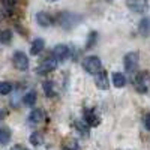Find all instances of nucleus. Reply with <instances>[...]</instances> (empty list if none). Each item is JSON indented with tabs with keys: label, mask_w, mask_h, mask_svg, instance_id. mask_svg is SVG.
I'll list each match as a JSON object with an SVG mask.
<instances>
[{
	"label": "nucleus",
	"mask_w": 150,
	"mask_h": 150,
	"mask_svg": "<svg viewBox=\"0 0 150 150\" xmlns=\"http://www.w3.org/2000/svg\"><path fill=\"white\" fill-rule=\"evenodd\" d=\"M126 6L132 12H137V14H144L149 8L146 0H126Z\"/></svg>",
	"instance_id": "5"
},
{
	"label": "nucleus",
	"mask_w": 150,
	"mask_h": 150,
	"mask_svg": "<svg viewBox=\"0 0 150 150\" xmlns=\"http://www.w3.org/2000/svg\"><path fill=\"white\" fill-rule=\"evenodd\" d=\"M12 39V32L5 29V30H0V44H9Z\"/></svg>",
	"instance_id": "20"
},
{
	"label": "nucleus",
	"mask_w": 150,
	"mask_h": 150,
	"mask_svg": "<svg viewBox=\"0 0 150 150\" xmlns=\"http://www.w3.org/2000/svg\"><path fill=\"white\" fill-rule=\"evenodd\" d=\"M17 150H29V149H26V147H21V146H17Z\"/></svg>",
	"instance_id": "26"
},
{
	"label": "nucleus",
	"mask_w": 150,
	"mask_h": 150,
	"mask_svg": "<svg viewBox=\"0 0 150 150\" xmlns=\"http://www.w3.org/2000/svg\"><path fill=\"white\" fill-rule=\"evenodd\" d=\"M5 117H6V111L5 110H0V122H2Z\"/></svg>",
	"instance_id": "25"
},
{
	"label": "nucleus",
	"mask_w": 150,
	"mask_h": 150,
	"mask_svg": "<svg viewBox=\"0 0 150 150\" xmlns=\"http://www.w3.org/2000/svg\"><path fill=\"white\" fill-rule=\"evenodd\" d=\"M12 62H14V66L18 71H26L29 68V57L23 51H15L14 57H12Z\"/></svg>",
	"instance_id": "3"
},
{
	"label": "nucleus",
	"mask_w": 150,
	"mask_h": 150,
	"mask_svg": "<svg viewBox=\"0 0 150 150\" xmlns=\"http://www.w3.org/2000/svg\"><path fill=\"white\" fill-rule=\"evenodd\" d=\"M135 84H137L138 92H147L149 86H150V77H149V74H146V72L138 74V75H137V78H135Z\"/></svg>",
	"instance_id": "6"
},
{
	"label": "nucleus",
	"mask_w": 150,
	"mask_h": 150,
	"mask_svg": "<svg viewBox=\"0 0 150 150\" xmlns=\"http://www.w3.org/2000/svg\"><path fill=\"white\" fill-rule=\"evenodd\" d=\"M44 47H45V41L42 39V38H38V39L33 41V44H32V47H30V53H32L33 56L39 54L42 50H44Z\"/></svg>",
	"instance_id": "13"
},
{
	"label": "nucleus",
	"mask_w": 150,
	"mask_h": 150,
	"mask_svg": "<svg viewBox=\"0 0 150 150\" xmlns=\"http://www.w3.org/2000/svg\"><path fill=\"white\" fill-rule=\"evenodd\" d=\"M83 68L86 72H89L92 75H96L102 68V63H101V59L96 57V56H87L84 60H83Z\"/></svg>",
	"instance_id": "1"
},
{
	"label": "nucleus",
	"mask_w": 150,
	"mask_h": 150,
	"mask_svg": "<svg viewBox=\"0 0 150 150\" xmlns=\"http://www.w3.org/2000/svg\"><path fill=\"white\" fill-rule=\"evenodd\" d=\"M23 102H24V105H29V107L35 105V102H36V92H33V90L29 92L26 96H24Z\"/></svg>",
	"instance_id": "21"
},
{
	"label": "nucleus",
	"mask_w": 150,
	"mask_h": 150,
	"mask_svg": "<svg viewBox=\"0 0 150 150\" xmlns=\"http://www.w3.org/2000/svg\"><path fill=\"white\" fill-rule=\"evenodd\" d=\"M80 21V17H75L74 14H60V24L63 26L65 29H71L72 26H75V23Z\"/></svg>",
	"instance_id": "8"
},
{
	"label": "nucleus",
	"mask_w": 150,
	"mask_h": 150,
	"mask_svg": "<svg viewBox=\"0 0 150 150\" xmlns=\"http://www.w3.org/2000/svg\"><path fill=\"white\" fill-rule=\"evenodd\" d=\"M68 56H69V48H68L66 45L59 44V45L54 47V50H53V57H54L57 62H63Z\"/></svg>",
	"instance_id": "7"
},
{
	"label": "nucleus",
	"mask_w": 150,
	"mask_h": 150,
	"mask_svg": "<svg viewBox=\"0 0 150 150\" xmlns=\"http://www.w3.org/2000/svg\"><path fill=\"white\" fill-rule=\"evenodd\" d=\"M138 30L143 36H149L150 35V18L146 17L140 21V26H138Z\"/></svg>",
	"instance_id": "15"
},
{
	"label": "nucleus",
	"mask_w": 150,
	"mask_h": 150,
	"mask_svg": "<svg viewBox=\"0 0 150 150\" xmlns=\"http://www.w3.org/2000/svg\"><path fill=\"white\" fill-rule=\"evenodd\" d=\"M11 141V131L8 128H2L0 129V144L6 146Z\"/></svg>",
	"instance_id": "18"
},
{
	"label": "nucleus",
	"mask_w": 150,
	"mask_h": 150,
	"mask_svg": "<svg viewBox=\"0 0 150 150\" xmlns=\"http://www.w3.org/2000/svg\"><path fill=\"white\" fill-rule=\"evenodd\" d=\"M84 122H86V125H89V126H98L101 120H99L98 114L93 110H84Z\"/></svg>",
	"instance_id": "10"
},
{
	"label": "nucleus",
	"mask_w": 150,
	"mask_h": 150,
	"mask_svg": "<svg viewBox=\"0 0 150 150\" xmlns=\"http://www.w3.org/2000/svg\"><path fill=\"white\" fill-rule=\"evenodd\" d=\"M56 68H57V60L54 57H48L36 68V74H50V72H53Z\"/></svg>",
	"instance_id": "4"
},
{
	"label": "nucleus",
	"mask_w": 150,
	"mask_h": 150,
	"mask_svg": "<svg viewBox=\"0 0 150 150\" xmlns=\"http://www.w3.org/2000/svg\"><path fill=\"white\" fill-rule=\"evenodd\" d=\"M112 84H114V87H117V89H122V87L126 86V77L120 72H114L112 74Z\"/></svg>",
	"instance_id": "14"
},
{
	"label": "nucleus",
	"mask_w": 150,
	"mask_h": 150,
	"mask_svg": "<svg viewBox=\"0 0 150 150\" xmlns=\"http://www.w3.org/2000/svg\"><path fill=\"white\" fill-rule=\"evenodd\" d=\"M12 92V84L8 81H2L0 83V95H9Z\"/></svg>",
	"instance_id": "23"
},
{
	"label": "nucleus",
	"mask_w": 150,
	"mask_h": 150,
	"mask_svg": "<svg viewBox=\"0 0 150 150\" xmlns=\"http://www.w3.org/2000/svg\"><path fill=\"white\" fill-rule=\"evenodd\" d=\"M44 120V111L42 110H33L30 114H29V123L30 125H38Z\"/></svg>",
	"instance_id": "12"
},
{
	"label": "nucleus",
	"mask_w": 150,
	"mask_h": 150,
	"mask_svg": "<svg viewBox=\"0 0 150 150\" xmlns=\"http://www.w3.org/2000/svg\"><path fill=\"white\" fill-rule=\"evenodd\" d=\"M74 126L77 128L83 135H86V137H89V128H87V125L84 123V122H80V120H77V122H74Z\"/></svg>",
	"instance_id": "22"
},
{
	"label": "nucleus",
	"mask_w": 150,
	"mask_h": 150,
	"mask_svg": "<svg viewBox=\"0 0 150 150\" xmlns=\"http://www.w3.org/2000/svg\"><path fill=\"white\" fill-rule=\"evenodd\" d=\"M47 2H50V3H54V2H57V0H47Z\"/></svg>",
	"instance_id": "27"
},
{
	"label": "nucleus",
	"mask_w": 150,
	"mask_h": 150,
	"mask_svg": "<svg viewBox=\"0 0 150 150\" xmlns=\"http://www.w3.org/2000/svg\"><path fill=\"white\" fill-rule=\"evenodd\" d=\"M62 150H78V143L74 138H68L62 144Z\"/></svg>",
	"instance_id": "17"
},
{
	"label": "nucleus",
	"mask_w": 150,
	"mask_h": 150,
	"mask_svg": "<svg viewBox=\"0 0 150 150\" xmlns=\"http://www.w3.org/2000/svg\"><path fill=\"white\" fill-rule=\"evenodd\" d=\"M143 125H144V128H146L147 131H150V112L144 116V119H143Z\"/></svg>",
	"instance_id": "24"
},
{
	"label": "nucleus",
	"mask_w": 150,
	"mask_h": 150,
	"mask_svg": "<svg viewBox=\"0 0 150 150\" xmlns=\"http://www.w3.org/2000/svg\"><path fill=\"white\" fill-rule=\"evenodd\" d=\"M30 143H32L33 146H41V144H44V135L39 134V132H33V134L30 135Z\"/></svg>",
	"instance_id": "19"
},
{
	"label": "nucleus",
	"mask_w": 150,
	"mask_h": 150,
	"mask_svg": "<svg viewBox=\"0 0 150 150\" xmlns=\"http://www.w3.org/2000/svg\"><path fill=\"white\" fill-rule=\"evenodd\" d=\"M138 62H140V54L138 53L137 51L128 53L126 56H125V59H123L125 69H126L128 72H134L137 69V66H138Z\"/></svg>",
	"instance_id": "2"
},
{
	"label": "nucleus",
	"mask_w": 150,
	"mask_h": 150,
	"mask_svg": "<svg viewBox=\"0 0 150 150\" xmlns=\"http://www.w3.org/2000/svg\"><path fill=\"white\" fill-rule=\"evenodd\" d=\"M36 21L38 24H39L41 27H50L53 26V18L50 17V14H47V12H38L36 14Z\"/></svg>",
	"instance_id": "11"
},
{
	"label": "nucleus",
	"mask_w": 150,
	"mask_h": 150,
	"mask_svg": "<svg viewBox=\"0 0 150 150\" xmlns=\"http://www.w3.org/2000/svg\"><path fill=\"white\" fill-rule=\"evenodd\" d=\"M42 86H44V92H45V95H47L48 98H54V96L57 95V92H56V86H54L53 81H45Z\"/></svg>",
	"instance_id": "16"
},
{
	"label": "nucleus",
	"mask_w": 150,
	"mask_h": 150,
	"mask_svg": "<svg viewBox=\"0 0 150 150\" xmlns=\"http://www.w3.org/2000/svg\"><path fill=\"white\" fill-rule=\"evenodd\" d=\"M95 83H96V86H98V89H101V90H107L108 87H110L108 77H107V74H105L104 71H99V72L96 74Z\"/></svg>",
	"instance_id": "9"
}]
</instances>
